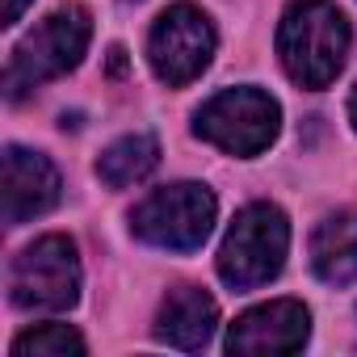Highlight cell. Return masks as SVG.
<instances>
[{"label":"cell","instance_id":"13","mask_svg":"<svg viewBox=\"0 0 357 357\" xmlns=\"http://www.w3.org/2000/svg\"><path fill=\"white\" fill-rule=\"evenodd\" d=\"M84 353V336L68 324H38L13 340V357H68Z\"/></svg>","mask_w":357,"mask_h":357},{"label":"cell","instance_id":"10","mask_svg":"<svg viewBox=\"0 0 357 357\" xmlns=\"http://www.w3.org/2000/svg\"><path fill=\"white\" fill-rule=\"evenodd\" d=\"M215 324H219V307L215 298L202 290V286H172L155 311V340L168 344V349H202L211 336H215Z\"/></svg>","mask_w":357,"mask_h":357},{"label":"cell","instance_id":"7","mask_svg":"<svg viewBox=\"0 0 357 357\" xmlns=\"http://www.w3.org/2000/svg\"><path fill=\"white\" fill-rule=\"evenodd\" d=\"M215 55V26L198 5H172L155 17L147 34V63L155 80L168 89H181L206 72Z\"/></svg>","mask_w":357,"mask_h":357},{"label":"cell","instance_id":"3","mask_svg":"<svg viewBox=\"0 0 357 357\" xmlns=\"http://www.w3.org/2000/svg\"><path fill=\"white\" fill-rule=\"evenodd\" d=\"M290 248V223L273 202H252L236 215L219 248V278L231 290L265 286L282 273Z\"/></svg>","mask_w":357,"mask_h":357},{"label":"cell","instance_id":"12","mask_svg":"<svg viewBox=\"0 0 357 357\" xmlns=\"http://www.w3.org/2000/svg\"><path fill=\"white\" fill-rule=\"evenodd\" d=\"M155 164H160L155 135H122L118 143H109L97 155V176H101L109 190H126V185L143 181Z\"/></svg>","mask_w":357,"mask_h":357},{"label":"cell","instance_id":"4","mask_svg":"<svg viewBox=\"0 0 357 357\" xmlns=\"http://www.w3.org/2000/svg\"><path fill=\"white\" fill-rule=\"evenodd\" d=\"M219 202L206 185L198 181H176L164 185L155 194H147L135 215H130V231L151 244V248H168V252H194L206 244L211 227H215Z\"/></svg>","mask_w":357,"mask_h":357},{"label":"cell","instance_id":"14","mask_svg":"<svg viewBox=\"0 0 357 357\" xmlns=\"http://www.w3.org/2000/svg\"><path fill=\"white\" fill-rule=\"evenodd\" d=\"M30 0H5V9H0V26H17L22 13H26Z\"/></svg>","mask_w":357,"mask_h":357},{"label":"cell","instance_id":"6","mask_svg":"<svg viewBox=\"0 0 357 357\" xmlns=\"http://www.w3.org/2000/svg\"><path fill=\"white\" fill-rule=\"evenodd\" d=\"M282 126V109L261 89H223L194 114V135L227 155H261Z\"/></svg>","mask_w":357,"mask_h":357},{"label":"cell","instance_id":"8","mask_svg":"<svg viewBox=\"0 0 357 357\" xmlns=\"http://www.w3.org/2000/svg\"><path fill=\"white\" fill-rule=\"evenodd\" d=\"M311 336V315L298 298H273L244 311L227 332V353L240 357H278L298 353Z\"/></svg>","mask_w":357,"mask_h":357},{"label":"cell","instance_id":"5","mask_svg":"<svg viewBox=\"0 0 357 357\" xmlns=\"http://www.w3.org/2000/svg\"><path fill=\"white\" fill-rule=\"evenodd\" d=\"M9 298L22 311H68L80 298V257L76 244L59 231L34 240L13 257Z\"/></svg>","mask_w":357,"mask_h":357},{"label":"cell","instance_id":"11","mask_svg":"<svg viewBox=\"0 0 357 357\" xmlns=\"http://www.w3.org/2000/svg\"><path fill=\"white\" fill-rule=\"evenodd\" d=\"M311 269L332 282H357V211H336L311 231Z\"/></svg>","mask_w":357,"mask_h":357},{"label":"cell","instance_id":"2","mask_svg":"<svg viewBox=\"0 0 357 357\" xmlns=\"http://www.w3.org/2000/svg\"><path fill=\"white\" fill-rule=\"evenodd\" d=\"M89 38H93V17H89L84 5L55 9L34 34H26L17 43V51H13V59L5 68V93H9V101H22L38 84L68 76L84 59Z\"/></svg>","mask_w":357,"mask_h":357},{"label":"cell","instance_id":"15","mask_svg":"<svg viewBox=\"0 0 357 357\" xmlns=\"http://www.w3.org/2000/svg\"><path fill=\"white\" fill-rule=\"evenodd\" d=\"M349 122H353V130H357V89H353V97H349Z\"/></svg>","mask_w":357,"mask_h":357},{"label":"cell","instance_id":"1","mask_svg":"<svg viewBox=\"0 0 357 357\" xmlns=\"http://www.w3.org/2000/svg\"><path fill=\"white\" fill-rule=\"evenodd\" d=\"M349 17L332 0H290L278 26V59L303 89H328L349 55Z\"/></svg>","mask_w":357,"mask_h":357},{"label":"cell","instance_id":"9","mask_svg":"<svg viewBox=\"0 0 357 357\" xmlns=\"http://www.w3.org/2000/svg\"><path fill=\"white\" fill-rule=\"evenodd\" d=\"M59 168L30 147H5V223L22 227L34 215H47L59 202Z\"/></svg>","mask_w":357,"mask_h":357}]
</instances>
